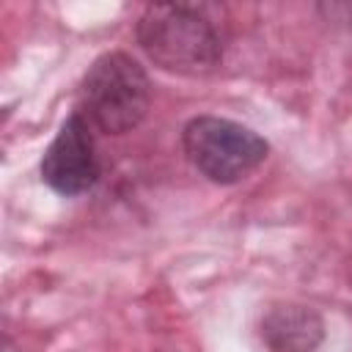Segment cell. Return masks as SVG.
<instances>
[{
  "label": "cell",
  "instance_id": "1",
  "mask_svg": "<svg viewBox=\"0 0 352 352\" xmlns=\"http://www.w3.org/2000/svg\"><path fill=\"white\" fill-rule=\"evenodd\" d=\"M135 36L148 60L173 74H209L223 60L220 30L212 22V16L198 6H148L138 19Z\"/></svg>",
  "mask_w": 352,
  "mask_h": 352
},
{
  "label": "cell",
  "instance_id": "2",
  "mask_svg": "<svg viewBox=\"0 0 352 352\" xmlns=\"http://www.w3.org/2000/svg\"><path fill=\"white\" fill-rule=\"evenodd\" d=\"M151 82L146 69L126 52H104L80 85V116L104 135L132 132L148 113Z\"/></svg>",
  "mask_w": 352,
  "mask_h": 352
},
{
  "label": "cell",
  "instance_id": "3",
  "mask_svg": "<svg viewBox=\"0 0 352 352\" xmlns=\"http://www.w3.org/2000/svg\"><path fill=\"white\" fill-rule=\"evenodd\" d=\"M182 146L192 168L214 184L245 179L267 157V140L261 135L220 116L190 118L182 132Z\"/></svg>",
  "mask_w": 352,
  "mask_h": 352
},
{
  "label": "cell",
  "instance_id": "4",
  "mask_svg": "<svg viewBox=\"0 0 352 352\" xmlns=\"http://www.w3.org/2000/svg\"><path fill=\"white\" fill-rule=\"evenodd\" d=\"M41 179L60 195H82L99 179V154L94 140V126L72 113L41 160Z\"/></svg>",
  "mask_w": 352,
  "mask_h": 352
},
{
  "label": "cell",
  "instance_id": "5",
  "mask_svg": "<svg viewBox=\"0 0 352 352\" xmlns=\"http://www.w3.org/2000/svg\"><path fill=\"white\" fill-rule=\"evenodd\" d=\"M267 352H314L324 338L322 316L300 302L272 305L258 324Z\"/></svg>",
  "mask_w": 352,
  "mask_h": 352
},
{
  "label": "cell",
  "instance_id": "6",
  "mask_svg": "<svg viewBox=\"0 0 352 352\" xmlns=\"http://www.w3.org/2000/svg\"><path fill=\"white\" fill-rule=\"evenodd\" d=\"M6 352H14V346H11V344H8V341H6Z\"/></svg>",
  "mask_w": 352,
  "mask_h": 352
}]
</instances>
